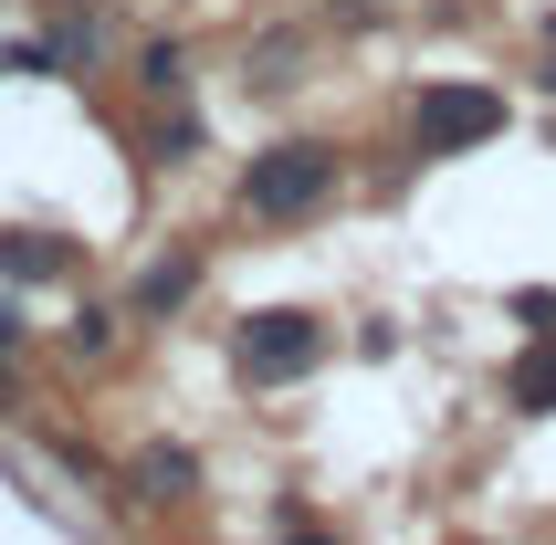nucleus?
<instances>
[{
    "label": "nucleus",
    "instance_id": "obj_1",
    "mask_svg": "<svg viewBox=\"0 0 556 545\" xmlns=\"http://www.w3.org/2000/svg\"><path fill=\"white\" fill-rule=\"evenodd\" d=\"M337 148H315V137H283V148H263L242 168V211L252 220H315L326 200H337Z\"/></svg>",
    "mask_w": 556,
    "mask_h": 545
},
{
    "label": "nucleus",
    "instance_id": "obj_2",
    "mask_svg": "<svg viewBox=\"0 0 556 545\" xmlns=\"http://www.w3.org/2000/svg\"><path fill=\"white\" fill-rule=\"evenodd\" d=\"M409 137H420V157H463L483 137H504V94L494 85H431L420 116H409Z\"/></svg>",
    "mask_w": 556,
    "mask_h": 545
},
{
    "label": "nucleus",
    "instance_id": "obj_3",
    "mask_svg": "<svg viewBox=\"0 0 556 545\" xmlns=\"http://www.w3.org/2000/svg\"><path fill=\"white\" fill-rule=\"evenodd\" d=\"M326 357V326L315 315H252L242 326V378L252 389H283V378H305Z\"/></svg>",
    "mask_w": 556,
    "mask_h": 545
},
{
    "label": "nucleus",
    "instance_id": "obj_4",
    "mask_svg": "<svg viewBox=\"0 0 556 545\" xmlns=\"http://www.w3.org/2000/svg\"><path fill=\"white\" fill-rule=\"evenodd\" d=\"M189 283H200V252H168V263L137 272V304H126V315H137V326H157V315H179V304H189Z\"/></svg>",
    "mask_w": 556,
    "mask_h": 545
},
{
    "label": "nucleus",
    "instance_id": "obj_5",
    "mask_svg": "<svg viewBox=\"0 0 556 545\" xmlns=\"http://www.w3.org/2000/svg\"><path fill=\"white\" fill-rule=\"evenodd\" d=\"M126 483H137V504H189V493H200V461L189 452H137Z\"/></svg>",
    "mask_w": 556,
    "mask_h": 545
},
{
    "label": "nucleus",
    "instance_id": "obj_6",
    "mask_svg": "<svg viewBox=\"0 0 556 545\" xmlns=\"http://www.w3.org/2000/svg\"><path fill=\"white\" fill-rule=\"evenodd\" d=\"M0 272H22V283H42V272H63V252L42 242V231H11V242H0Z\"/></svg>",
    "mask_w": 556,
    "mask_h": 545
},
{
    "label": "nucleus",
    "instance_id": "obj_7",
    "mask_svg": "<svg viewBox=\"0 0 556 545\" xmlns=\"http://www.w3.org/2000/svg\"><path fill=\"white\" fill-rule=\"evenodd\" d=\"M137 85H148V94H179L189 85V53H179V42H148V53H137Z\"/></svg>",
    "mask_w": 556,
    "mask_h": 545
},
{
    "label": "nucleus",
    "instance_id": "obj_8",
    "mask_svg": "<svg viewBox=\"0 0 556 545\" xmlns=\"http://www.w3.org/2000/svg\"><path fill=\"white\" fill-rule=\"evenodd\" d=\"M515 409H556V346H535V357L515 367Z\"/></svg>",
    "mask_w": 556,
    "mask_h": 545
},
{
    "label": "nucleus",
    "instance_id": "obj_9",
    "mask_svg": "<svg viewBox=\"0 0 556 545\" xmlns=\"http://www.w3.org/2000/svg\"><path fill=\"white\" fill-rule=\"evenodd\" d=\"M63 346H74V357H105V346H116V315H105V304H85V315L63 326Z\"/></svg>",
    "mask_w": 556,
    "mask_h": 545
},
{
    "label": "nucleus",
    "instance_id": "obj_10",
    "mask_svg": "<svg viewBox=\"0 0 556 545\" xmlns=\"http://www.w3.org/2000/svg\"><path fill=\"white\" fill-rule=\"evenodd\" d=\"M0 409H22V378H11V346H0Z\"/></svg>",
    "mask_w": 556,
    "mask_h": 545
},
{
    "label": "nucleus",
    "instance_id": "obj_11",
    "mask_svg": "<svg viewBox=\"0 0 556 545\" xmlns=\"http://www.w3.org/2000/svg\"><path fill=\"white\" fill-rule=\"evenodd\" d=\"M11 335H22V304H11V294H0V346H11Z\"/></svg>",
    "mask_w": 556,
    "mask_h": 545
}]
</instances>
